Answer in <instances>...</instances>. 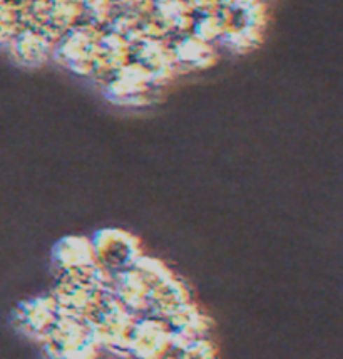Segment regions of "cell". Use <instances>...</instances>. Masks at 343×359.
<instances>
[{
    "instance_id": "2",
    "label": "cell",
    "mask_w": 343,
    "mask_h": 359,
    "mask_svg": "<svg viewBox=\"0 0 343 359\" xmlns=\"http://www.w3.org/2000/svg\"><path fill=\"white\" fill-rule=\"evenodd\" d=\"M20 20L19 6L12 0H0V46H8L19 34Z\"/></svg>"
},
{
    "instance_id": "1",
    "label": "cell",
    "mask_w": 343,
    "mask_h": 359,
    "mask_svg": "<svg viewBox=\"0 0 343 359\" xmlns=\"http://www.w3.org/2000/svg\"><path fill=\"white\" fill-rule=\"evenodd\" d=\"M8 46L15 57L27 66H37L49 57L50 44L42 32L20 31Z\"/></svg>"
}]
</instances>
